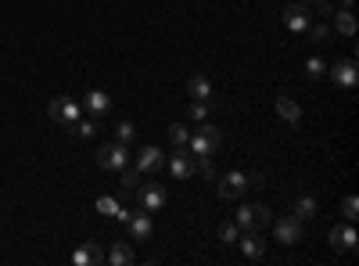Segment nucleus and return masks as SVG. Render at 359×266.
<instances>
[{
    "label": "nucleus",
    "instance_id": "2",
    "mask_svg": "<svg viewBox=\"0 0 359 266\" xmlns=\"http://www.w3.org/2000/svg\"><path fill=\"white\" fill-rule=\"evenodd\" d=\"M97 166H101V169H122V166H130V148L122 144V140L101 144V148H97Z\"/></svg>",
    "mask_w": 359,
    "mask_h": 266
},
{
    "label": "nucleus",
    "instance_id": "18",
    "mask_svg": "<svg viewBox=\"0 0 359 266\" xmlns=\"http://www.w3.org/2000/svg\"><path fill=\"white\" fill-rule=\"evenodd\" d=\"M54 122H65V126H76L80 122V104H76L72 98H65L61 93V101H58V119Z\"/></svg>",
    "mask_w": 359,
    "mask_h": 266
},
{
    "label": "nucleus",
    "instance_id": "5",
    "mask_svg": "<svg viewBox=\"0 0 359 266\" xmlns=\"http://www.w3.org/2000/svg\"><path fill=\"white\" fill-rule=\"evenodd\" d=\"M270 209L266 206H241L238 209V227L241 230H262V227H270Z\"/></svg>",
    "mask_w": 359,
    "mask_h": 266
},
{
    "label": "nucleus",
    "instance_id": "31",
    "mask_svg": "<svg viewBox=\"0 0 359 266\" xmlns=\"http://www.w3.org/2000/svg\"><path fill=\"white\" fill-rule=\"evenodd\" d=\"M97 212L115 216V212H119V201H115V198H108V195H104V198H97Z\"/></svg>",
    "mask_w": 359,
    "mask_h": 266
},
{
    "label": "nucleus",
    "instance_id": "14",
    "mask_svg": "<svg viewBox=\"0 0 359 266\" xmlns=\"http://www.w3.org/2000/svg\"><path fill=\"white\" fill-rule=\"evenodd\" d=\"M83 104H86V112L93 119H101V115H108V108H112V98H108L104 90H90L86 98H83Z\"/></svg>",
    "mask_w": 359,
    "mask_h": 266
},
{
    "label": "nucleus",
    "instance_id": "13",
    "mask_svg": "<svg viewBox=\"0 0 359 266\" xmlns=\"http://www.w3.org/2000/svg\"><path fill=\"white\" fill-rule=\"evenodd\" d=\"M126 227H130V234H133V241H148L151 230H154V227H151V212H144V209L133 212Z\"/></svg>",
    "mask_w": 359,
    "mask_h": 266
},
{
    "label": "nucleus",
    "instance_id": "23",
    "mask_svg": "<svg viewBox=\"0 0 359 266\" xmlns=\"http://www.w3.org/2000/svg\"><path fill=\"white\" fill-rule=\"evenodd\" d=\"M212 104H216V101H191V119H194V122H209Z\"/></svg>",
    "mask_w": 359,
    "mask_h": 266
},
{
    "label": "nucleus",
    "instance_id": "27",
    "mask_svg": "<svg viewBox=\"0 0 359 266\" xmlns=\"http://www.w3.org/2000/svg\"><path fill=\"white\" fill-rule=\"evenodd\" d=\"M76 133H80V137H93V133H97V119H80V122H76V126H72Z\"/></svg>",
    "mask_w": 359,
    "mask_h": 266
},
{
    "label": "nucleus",
    "instance_id": "19",
    "mask_svg": "<svg viewBox=\"0 0 359 266\" xmlns=\"http://www.w3.org/2000/svg\"><path fill=\"white\" fill-rule=\"evenodd\" d=\"M104 263H112V266H130L133 263V248L130 245H112L104 252Z\"/></svg>",
    "mask_w": 359,
    "mask_h": 266
},
{
    "label": "nucleus",
    "instance_id": "26",
    "mask_svg": "<svg viewBox=\"0 0 359 266\" xmlns=\"http://www.w3.org/2000/svg\"><path fill=\"white\" fill-rule=\"evenodd\" d=\"M309 36H313V43H327V36H331V29L327 25H320V22H309V29H305Z\"/></svg>",
    "mask_w": 359,
    "mask_h": 266
},
{
    "label": "nucleus",
    "instance_id": "33",
    "mask_svg": "<svg viewBox=\"0 0 359 266\" xmlns=\"http://www.w3.org/2000/svg\"><path fill=\"white\" fill-rule=\"evenodd\" d=\"M305 4H316V0H305Z\"/></svg>",
    "mask_w": 359,
    "mask_h": 266
},
{
    "label": "nucleus",
    "instance_id": "21",
    "mask_svg": "<svg viewBox=\"0 0 359 266\" xmlns=\"http://www.w3.org/2000/svg\"><path fill=\"white\" fill-rule=\"evenodd\" d=\"M334 29H338L341 36H356V29H359V25H356V14H352V11H338V14H334Z\"/></svg>",
    "mask_w": 359,
    "mask_h": 266
},
{
    "label": "nucleus",
    "instance_id": "29",
    "mask_svg": "<svg viewBox=\"0 0 359 266\" xmlns=\"http://www.w3.org/2000/svg\"><path fill=\"white\" fill-rule=\"evenodd\" d=\"M341 216H345V220H349V223H352V220H356V216H359V201H356L352 195H349L345 201H341Z\"/></svg>",
    "mask_w": 359,
    "mask_h": 266
},
{
    "label": "nucleus",
    "instance_id": "12",
    "mask_svg": "<svg viewBox=\"0 0 359 266\" xmlns=\"http://www.w3.org/2000/svg\"><path fill=\"white\" fill-rule=\"evenodd\" d=\"M238 245H241V252H244L248 259H262V256H266V241L259 238V230H241Z\"/></svg>",
    "mask_w": 359,
    "mask_h": 266
},
{
    "label": "nucleus",
    "instance_id": "7",
    "mask_svg": "<svg viewBox=\"0 0 359 266\" xmlns=\"http://www.w3.org/2000/svg\"><path fill=\"white\" fill-rule=\"evenodd\" d=\"M248 191V173H241V169H230V173L220 177V198L233 201V198H241Z\"/></svg>",
    "mask_w": 359,
    "mask_h": 266
},
{
    "label": "nucleus",
    "instance_id": "15",
    "mask_svg": "<svg viewBox=\"0 0 359 266\" xmlns=\"http://www.w3.org/2000/svg\"><path fill=\"white\" fill-rule=\"evenodd\" d=\"M187 93H191L194 101H216V98H212V83H209V76H201V72H194L191 80H187Z\"/></svg>",
    "mask_w": 359,
    "mask_h": 266
},
{
    "label": "nucleus",
    "instance_id": "4",
    "mask_svg": "<svg viewBox=\"0 0 359 266\" xmlns=\"http://www.w3.org/2000/svg\"><path fill=\"white\" fill-rule=\"evenodd\" d=\"M280 19H284V25L291 29V33H305L309 22H313V14H309V4L305 0H299V4H288V8H280Z\"/></svg>",
    "mask_w": 359,
    "mask_h": 266
},
{
    "label": "nucleus",
    "instance_id": "28",
    "mask_svg": "<svg viewBox=\"0 0 359 266\" xmlns=\"http://www.w3.org/2000/svg\"><path fill=\"white\" fill-rule=\"evenodd\" d=\"M305 72L313 76V80H320V76L327 72V61H323V58H309V61H305Z\"/></svg>",
    "mask_w": 359,
    "mask_h": 266
},
{
    "label": "nucleus",
    "instance_id": "11",
    "mask_svg": "<svg viewBox=\"0 0 359 266\" xmlns=\"http://www.w3.org/2000/svg\"><path fill=\"white\" fill-rule=\"evenodd\" d=\"M162 206H165V187L162 184L140 187V209H144V212H159Z\"/></svg>",
    "mask_w": 359,
    "mask_h": 266
},
{
    "label": "nucleus",
    "instance_id": "6",
    "mask_svg": "<svg viewBox=\"0 0 359 266\" xmlns=\"http://www.w3.org/2000/svg\"><path fill=\"white\" fill-rule=\"evenodd\" d=\"M331 80L341 87V90H356V80H359V69H356V61L352 58H341V61H334L331 69Z\"/></svg>",
    "mask_w": 359,
    "mask_h": 266
},
{
    "label": "nucleus",
    "instance_id": "32",
    "mask_svg": "<svg viewBox=\"0 0 359 266\" xmlns=\"http://www.w3.org/2000/svg\"><path fill=\"white\" fill-rule=\"evenodd\" d=\"M316 8H320V14H334V8L327 4V0H316Z\"/></svg>",
    "mask_w": 359,
    "mask_h": 266
},
{
    "label": "nucleus",
    "instance_id": "8",
    "mask_svg": "<svg viewBox=\"0 0 359 266\" xmlns=\"http://www.w3.org/2000/svg\"><path fill=\"white\" fill-rule=\"evenodd\" d=\"M137 169L140 173H159V169H165V155L162 148H154V144H144L137 151Z\"/></svg>",
    "mask_w": 359,
    "mask_h": 266
},
{
    "label": "nucleus",
    "instance_id": "22",
    "mask_svg": "<svg viewBox=\"0 0 359 266\" xmlns=\"http://www.w3.org/2000/svg\"><path fill=\"white\" fill-rule=\"evenodd\" d=\"M119 173H122V195H133V191H140V169H133V166H122Z\"/></svg>",
    "mask_w": 359,
    "mask_h": 266
},
{
    "label": "nucleus",
    "instance_id": "24",
    "mask_svg": "<svg viewBox=\"0 0 359 266\" xmlns=\"http://www.w3.org/2000/svg\"><path fill=\"white\" fill-rule=\"evenodd\" d=\"M238 238H241V227L238 223H220V241L223 245H238Z\"/></svg>",
    "mask_w": 359,
    "mask_h": 266
},
{
    "label": "nucleus",
    "instance_id": "17",
    "mask_svg": "<svg viewBox=\"0 0 359 266\" xmlns=\"http://www.w3.org/2000/svg\"><path fill=\"white\" fill-rule=\"evenodd\" d=\"M277 115L288 122V126H299L302 122V108L299 101H291V98H277Z\"/></svg>",
    "mask_w": 359,
    "mask_h": 266
},
{
    "label": "nucleus",
    "instance_id": "1",
    "mask_svg": "<svg viewBox=\"0 0 359 266\" xmlns=\"http://www.w3.org/2000/svg\"><path fill=\"white\" fill-rule=\"evenodd\" d=\"M220 144H223V133H220V126H209V122L194 137H187V151H191L194 159H212Z\"/></svg>",
    "mask_w": 359,
    "mask_h": 266
},
{
    "label": "nucleus",
    "instance_id": "20",
    "mask_svg": "<svg viewBox=\"0 0 359 266\" xmlns=\"http://www.w3.org/2000/svg\"><path fill=\"white\" fill-rule=\"evenodd\" d=\"M291 216H299L302 223H305V220H313V216H316V198H309V195L294 198V209H291Z\"/></svg>",
    "mask_w": 359,
    "mask_h": 266
},
{
    "label": "nucleus",
    "instance_id": "9",
    "mask_svg": "<svg viewBox=\"0 0 359 266\" xmlns=\"http://www.w3.org/2000/svg\"><path fill=\"white\" fill-rule=\"evenodd\" d=\"M169 173H173L176 180H191L194 173V155L187 148H176L173 155H169Z\"/></svg>",
    "mask_w": 359,
    "mask_h": 266
},
{
    "label": "nucleus",
    "instance_id": "16",
    "mask_svg": "<svg viewBox=\"0 0 359 266\" xmlns=\"http://www.w3.org/2000/svg\"><path fill=\"white\" fill-rule=\"evenodd\" d=\"M356 230L352 227H334L331 230V245L338 248V252H356Z\"/></svg>",
    "mask_w": 359,
    "mask_h": 266
},
{
    "label": "nucleus",
    "instance_id": "25",
    "mask_svg": "<svg viewBox=\"0 0 359 266\" xmlns=\"http://www.w3.org/2000/svg\"><path fill=\"white\" fill-rule=\"evenodd\" d=\"M187 137H191V133H187V126H180V122H176V126H169V140H173V148H187Z\"/></svg>",
    "mask_w": 359,
    "mask_h": 266
},
{
    "label": "nucleus",
    "instance_id": "30",
    "mask_svg": "<svg viewBox=\"0 0 359 266\" xmlns=\"http://www.w3.org/2000/svg\"><path fill=\"white\" fill-rule=\"evenodd\" d=\"M133 133H137V126H133V122H119V126H115V137L122 140V144H130V140H133Z\"/></svg>",
    "mask_w": 359,
    "mask_h": 266
},
{
    "label": "nucleus",
    "instance_id": "10",
    "mask_svg": "<svg viewBox=\"0 0 359 266\" xmlns=\"http://www.w3.org/2000/svg\"><path fill=\"white\" fill-rule=\"evenodd\" d=\"M72 263H76V266H101V263H104V248H101L97 241H83V245L72 252Z\"/></svg>",
    "mask_w": 359,
    "mask_h": 266
},
{
    "label": "nucleus",
    "instance_id": "3",
    "mask_svg": "<svg viewBox=\"0 0 359 266\" xmlns=\"http://www.w3.org/2000/svg\"><path fill=\"white\" fill-rule=\"evenodd\" d=\"M273 234L280 245H299L305 238V223L299 220V216H280V220L273 223Z\"/></svg>",
    "mask_w": 359,
    "mask_h": 266
}]
</instances>
